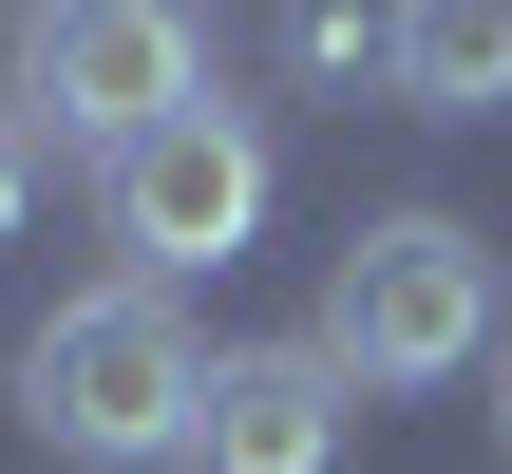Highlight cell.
I'll return each mask as SVG.
<instances>
[{
    "label": "cell",
    "mask_w": 512,
    "mask_h": 474,
    "mask_svg": "<svg viewBox=\"0 0 512 474\" xmlns=\"http://www.w3.org/2000/svg\"><path fill=\"white\" fill-rule=\"evenodd\" d=\"M190 399H209V361H190L171 285H76L19 342V418L76 474H190Z\"/></svg>",
    "instance_id": "6da1fadb"
},
{
    "label": "cell",
    "mask_w": 512,
    "mask_h": 474,
    "mask_svg": "<svg viewBox=\"0 0 512 474\" xmlns=\"http://www.w3.org/2000/svg\"><path fill=\"white\" fill-rule=\"evenodd\" d=\"M361 399H418V380H456V361H494V247L456 228V209H380V228H342V266H323V323H304Z\"/></svg>",
    "instance_id": "7a4b0ae2"
},
{
    "label": "cell",
    "mask_w": 512,
    "mask_h": 474,
    "mask_svg": "<svg viewBox=\"0 0 512 474\" xmlns=\"http://www.w3.org/2000/svg\"><path fill=\"white\" fill-rule=\"evenodd\" d=\"M0 95L114 171L133 133H171V114L209 95V38H190V0H19V76H0Z\"/></svg>",
    "instance_id": "3957f363"
},
{
    "label": "cell",
    "mask_w": 512,
    "mask_h": 474,
    "mask_svg": "<svg viewBox=\"0 0 512 474\" xmlns=\"http://www.w3.org/2000/svg\"><path fill=\"white\" fill-rule=\"evenodd\" d=\"M95 190H114L133 285H190V266H247V228H266V133H247L228 95H190V114H171V133H133Z\"/></svg>",
    "instance_id": "277c9868"
},
{
    "label": "cell",
    "mask_w": 512,
    "mask_h": 474,
    "mask_svg": "<svg viewBox=\"0 0 512 474\" xmlns=\"http://www.w3.org/2000/svg\"><path fill=\"white\" fill-rule=\"evenodd\" d=\"M342 418H361V380L323 342H228L190 399V474H342Z\"/></svg>",
    "instance_id": "5b68a950"
},
{
    "label": "cell",
    "mask_w": 512,
    "mask_h": 474,
    "mask_svg": "<svg viewBox=\"0 0 512 474\" xmlns=\"http://www.w3.org/2000/svg\"><path fill=\"white\" fill-rule=\"evenodd\" d=\"M399 114H512V0H399Z\"/></svg>",
    "instance_id": "8992f818"
},
{
    "label": "cell",
    "mask_w": 512,
    "mask_h": 474,
    "mask_svg": "<svg viewBox=\"0 0 512 474\" xmlns=\"http://www.w3.org/2000/svg\"><path fill=\"white\" fill-rule=\"evenodd\" d=\"M285 76H399V0H285Z\"/></svg>",
    "instance_id": "52a82bcc"
},
{
    "label": "cell",
    "mask_w": 512,
    "mask_h": 474,
    "mask_svg": "<svg viewBox=\"0 0 512 474\" xmlns=\"http://www.w3.org/2000/svg\"><path fill=\"white\" fill-rule=\"evenodd\" d=\"M19 209H38V114L0 95V247H19Z\"/></svg>",
    "instance_id": "ba28073f"
},
{
    "label": "cell",
    "mask_w": 512,
    "mask_h": 474,
    "mask_svg": "<svg viewBox=\"0 0 512 474\" xmlns=\"http://www.w3.org/2000/svg\"><path fill=\"white\" fill-rule=\"evenodd\" d=\"M494 418H512V380H494Z\"/></svg>",
    "instance_id": "9c48e42d"
}]
</instances>
